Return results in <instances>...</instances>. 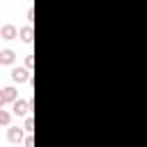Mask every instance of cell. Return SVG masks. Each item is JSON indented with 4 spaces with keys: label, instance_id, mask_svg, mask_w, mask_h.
<instances>
[{
    "label": "cell",
    "instance_id": "6da1fadb",
    "mask_svg": "<svg viewBox=\"0 0 147 147\" xmlns=\"http://www.w3.org/2000/svg\"><path fill=\"white\" fill-rule=\"evenodd\" d=\"M11 80L14 83H32V71L28 67H14L11 69Z\"/></svg>",
    "mask_w": 147,
    "mask_h": 147
},
{
    "label": "cell",
    "instance_id": "7a4b0ae2",
    "mask_svg": "<svg viewBox=\"0 0 147 147\" xmlns=\"http://www.w3.org/2000/svg\"><path fill=\"white\" fill-rule=\"evenodd\" d=\"M30 108H32V101H25V99H16L11 103V113L18 115V117H28L30 115Z\"/></svg>",
    "mask_w": 147,
    "mask_h": 147
},
{
    "label": "cell",
    "instance_id": "3957f363",
    "mask_svg": "<svg viewBox=\"0 0 147 147\" xmlns=\"http://www.w3.org/2000/svg\"><path fill=\"white\" fill-rule=\"evenodd\" d=\"M7 140H9L11 145H21V142L25 140V129H18V126H9V131H7Z\"/></svg>",
    "mask_w": 147,
    "mask_h": 147
},
{
    "label": "cell",
    "instance_id": "277c9868",
    "mask_svg": "<svg viewBox=\"0 0 147 147\" xmlns=\"http://www.w3.org/2000/svg\"><path fill=\"white\" fill-rule=\"evenodd\" d=\"M0 37L7 39V41H9V39H18V28H16L14 23H5V25L0 28Z\"/></svg>",
    "mask_w": 147,
    "mask_h": 147
},
{
    "label": "cell",
    "instance_id": "5b68a950",
    "mask_svg": "<svg viewBox=\"0 0 147 147\" xmlns=\"http://www.w3.org/2000/svg\"><path fill=\"white\" fill-rule=\"evenodd\" d=\"M32 23H28V25H23V28H18V39L23 41V44H32Z\"/></svg>",
    "mask_w": 147,
    "mask_h": 147
},
{
    "label": "cell",
    "instance_id": "8992f818",
    "mask_svg": "<svg viewBox=\"0 0 147 147\" xmlns=\"http://www.w3.org/2000/svg\"><path fill=\"white\" fill-rule=\"evenodd\" d=\"M0 92H2V99H5V103H14V101L18 99V92H16V87H14V85H7V87H2Z\"/></svg>",
    "mask_w": 147,
    "mask_h": 147
},
{
    "label": "cell",
    "instance_id": "52a82bcc",
    "mask_svg": "<svg viewBox=\"0 0 147 147\" xmlns=\"http://www.w3.org/2000/svg\"><path fill=\"white\" fill-rule=\"evenodd\" d=\"M14 60H16V53H14L11 48H2V51H0V64H2V67L14 64Z\"/></svg>",
    "mask_w": 147,
    "mask_h": 147
},
{
    "label": "cell",
    "instance_id": "ba28073f",
    "mask_svg": "<svg viewBox=\"0 0 147 147\" xmlns=\"http://www.w3.org/2000/svg\"><path fill=\"white\" fill-rule=\"evenodd\" d=\"M9 122H11V113L0 108V126H9Z\"/></svg>",
    "mask_w": 147,
    "mask_h": 147
},
{
    "label": "cell",
    "instance_id": "9c48e42d",
    "mask_svg": "<svg viewBox=\"0 0 147 147\" xmlns=\"http://www.w3.org/2000/svg\"><path fill=\"white\" fill-rule=\"evenodd\" d=\"M23 129H25L28 133H32V129H34V119H32V115H28V117H25V124H23Z\"/></svg>",
    "mask_w": 147,
    "mask_h": 147
},
{
    "label": "cell",
    "instance_id": "30bf717a",
    "mask_svg": "<svg viewBox=\"0 0 147 147\" xmlns=\"http://www.w3.org/2000/svg\"><path fill=\"white\" fill-rule=\"evenodd\" d=\"M23 145H25V147H34V138H32V133H28V136H25Z\"/></svg>",
    "mask_w": 147,
    "mask_h": 147
},
{
    "label": "cell",
    "instance_id": "8fae6325",
    "mask_svg": "<svg viewBox=\"0 0 147 147\" xmlns=\"http://www.w3.org/2000/svg\"><path fill=\"white\" fill-rule=\"evenodd\" d=\"M25 67L32 71V67H34V57H32V55H25Z\"/></svg>",
    "mask_w": 147,
    "mask_h": 147
},
{
    "label": "cell",
    "instance_id": "7c38bea8",
    "mask_svg": "<svg viewBox=\"0 0 147 147\" xmlns=\"http://www.w3.org/2000/svg\"><path fill=\"white\" fill-rule=\"evenodd\" d=\"M25 16H28V21L32 23V18H34V11H32V9H28V14H25Z\"/></svg>",
    "mask_w": 147,
    "mask_h": 147
},
{
    "label": "cell",
    "instance_id": "4fadbf2b",
    "mask_svg": "<svg viewBox=\"0 0 147 147\" xmlns=\"http://www.w3.org/2000/svg\"><path fill=\"white\" fill-rule=\"evenodd\" d=\"M11 147H21V145H11ZM23 147H25V145H23Z\"/></svg>",
    "mask_w": 147,
    "mask_h": 147
}]
</instances>
